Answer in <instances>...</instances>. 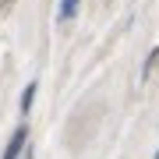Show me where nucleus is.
I'll return each instance as SVG.
<instances>
[{
    "label": "nucleus",
    "instance_id": "nucleus-1",
    "mask_svg": "<svg viewBox=\"0 0 159 159\" xmlns=\"http://www.w3.org/2000/svg\"><path fill=\"white\" fill-rule=\"evenodd\" d=\"M25 138H29V127H18L14 131V138H11V142H7V152H4V159H18V156H21L25 152Z\"/></svg>",
    "mask_w": 159,
    "mask_h": 159
},
{
    "label": "nucleus",
    "instance_id": "nucleus-2",
    "mask_svg": "<svg viewBox=\"0 0 159 159\" xmlns=\"http://www.w3.org/2000/svg\"><path fill=\"white\" fill-rule=\"evenodd\" d=\"M32 99H35V81H32V85H25V92H21V113H29V110H32Z\"/></svg>",
    "mask_w": 159,
    "mask_h": 159
},
{
    "label": "nucleus",
    "instance_id": "nucleus-3",
    "mask_svg": "<svg viewBox=\"0 0 159 159\" xmlns=\"http://www.w3.org/2000/svg\"><path fill=\"white\" fill-rule=\"evenodd\" d=\"M78 4H81V0H60V21H64V18H71L74 11H78Z\"/></svg>",
    "mask_w": 159,
    "mask_h": 159
},
{
    "label": "nucleus",
    "instance_id": "nucleus-4",
    "mask_svg": "<svg viewBox=\"0 0 159 159\" xmlns=\"http://www.w3.org/2000/svg\"><path fill=\"white\" fill-rule=\"evenodd\" d=\"M156 64H159V50H152V53H148V60H145V78L152 74V67H156Z\"/></svg>",
    "mask_w": 159,
    "mask_h": 159
},
{
    "label": "nucleus",
    "instance_id": "nucleus-5",
    "mask_svg": "<svg viewBox=\"0 0 159 159\" xmlns=\"http://www.w3.org/2000/svg\"><path fill=\"white\" fill-rule=\"evenodd\" d=\"M25 159H32V156H25Z\"/></svg>",
    "mask_w": 159,
    "mask_h": 159
},
{
    "label": "nucleus",
    "instance_id": "nucleus-6",
    "mask_svg": "<svg viewBox=\"0 0 159 159\" xmlns=\"http://www.w3.org/2000/svg\"><path fill=\"white\" fill-rule=\"evenodd\" d=\"M156 159H159V152H156Z\"/></svg>",
    "mask_w": 159,
    "mask_h": 159
}]
</instances>
